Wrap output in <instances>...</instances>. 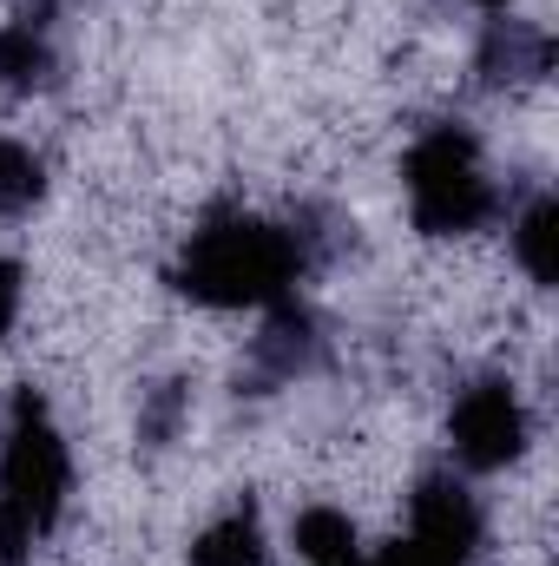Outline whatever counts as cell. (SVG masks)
<instances>
[{"label":"cell","instance_id":"1","mask_svg":"<svg viewBox=\"0 0 559 566\" xmlns=\"http://www.w3.org/2000/svg\"><path fill=\"white\" fill-rule=\"evenodd\" d=\"M309 271L296 231L264 224L251 211H211L191 244L178 251V271L171 283L191 296V303H211V310H244V303H283L296 277Z\"/></svg>","mask_w":559,"mask_h":566},{"label":"cell","instance_id":"2","mask_svg":"<svg viewBox=\"0 0 559 566\" xmlns=\"http://www.w3.org/2000/svg\"><path fill=\"white\" fill-rule=\"evenodd\" d=\"M409 211L428 238H461V231H481L494 211H500V191L481 165V145L467 126H434L409 145Z\"/></svg>","mask_w":559,"mask_h":566},{"label":"cell","instance_id":"3","mask_svg":"<svg viewBox=\"0 0 559 566\" xmlns=\"http://www.w3.org/2000/svg\"><path fill=\"white\" fill-rule=\"evenodd\" d=\"M66 488H73L66 441L46 416V402L33 389H20L13 409H7V441H0V501L20 507V521L33 534H53V521L66 507Z\"/></svg>","mask_w":559,"mask_h":566},{"label":"cell","instance_id":"4","mask_svg":"<svg viewBox=\"0 0 559 566\" xmlns=\"http://www.w3.org/2000/svg\"><path fill=\"white\" fill-rule=\"evenodd\" d=\"M447 441H454V454L474 474H494V468L520 461V448H527V409H520V396L500 376L461 389V402L447 416Z\"/></svg>","mask_w":559,"mask_h":566},{"label":"cell","instance_id":"5","mask_svg":"<svg viewBox=\"0 0 559 566\" xmlns=\"http://www.w3.org/2000/svg\"><path fill=\"white\" fill-rule=\"evenodd\" d=\"M409 514H415V534L409 541H421L428 554H441L447 566H474L481 560V507H474V494L454 481V474H421L415 494H409Z\"/></svg>","mask_w":559,"mask_h":566},{"label":"cell","instance_id":"6","mask_svg":"<svg viewBox=\"0 0 559 566\" xmlns=\"http://www.w3.org/2000/svg\"><path fill=\"white\" fill-rule=\"evenodd\" d=\"M323 363V323L303 310V303H271V323L251 336V389H283L296 376H309Z\"/></svg>","mask_w":559,"mask_h":566},{"label":"cell","instance_id":"7","mask_svg":"<svg viewBox=\"0 0 559 566\" xmlns=\"http://www.w3.org/2000/svg\"><path fill=\"white\" fill-rule=\"evenodd\" d=\"M474 73L481 86H534L553 73V33L534 20H487L481 46H474Z\"/></svg>","mask_w":559,"mask_h":566},{"label":"cell","instance_id":"8","mask_svg":"<svg viewBox=\"0 0 559 566\" xmlns=\"http://www.w3.org/2000/svg\"><path fill=\"white\" fill-rule=\"evenodd\" d=\"M53 80H60V53L46 46V27L7 20V27H0V86H13V93H46Z\"/></svg>","mask_w":559,"mask_h":566},{"label":"cell","instance_id":"9","mask_svg":"<svg viewBox=\"0 0 559 566\" xmlns=\"http://www.w3.org/2000/svg\"><path fill=\"white\" fill-rule=\"evenodd\" d=\"M191 566H271V547H264V527L251 507L224 514L218 527H204L191 541Z\"/></svg>","mask_w":559,"mask_h":566},{"label":"cell","instance_id":"10","mask_svg":"<svg viewBox=\"0 0 559 566\" xmlns=\"http://www.w3.org/2000/svg\"><path fill=\"white\" fill-rule=\"evenodd\" d=\"M514 258L527 264V277L540 283V290L559 283V205L553 198H534V205L520 211V224H514Z\"/></svg>","mask_w":559,"mask_h":566},{"label":"cell","instance_id":"11","mask_svg":"<svg viewBox=\"0 0 559 566\" xmlns=\"http://www.w3.org/2000/svg\"><path fill=\"white\" fill-rule=\"evenodd\" d=\"M296 554L309 566H356V521L336 514V507L296 514Z\"/></svg>","mask_w":559,"mask_h":566},{"label":"cell","instance_id":"12","mask_svg":"<svg viewBox=\"0 0 559 566\" xmlns=\"http://www.w3.org/2000/svg\"><path fill=\"white\" fill-rule=\"evenodd\" d=\"M40 191H46V165H40L20 139H0V218L33 211Z\"/></svg>","mask_w":559,"mask_h":566},{"label":"cell","instance_id":"13","mask_svg":"<svg viewBox=\"0 0 559 566\" xmlns=\"http://www.w3.org/2000/svg\"><path fill=\"white\" fill-rule=\"evenodd\" d=\"M184 409H191V389H184V382H158V389H145V402H139V441H145V448L178 441Z\"/></svg>","mask_w":559,"mask_h":566},{"label":"cell","instance_id":"14","mask_svg":"<svg viewBox=\"0 0 559 566\" xmlns=\"http://www.w3.org/2000/svg\"><path fill=\"white\" fill-rule=\"evenodd\" d=\"M33 541H40V534L20 521V507H7V501H0V566H20L27 554H33Z\"/></svg>","mask_w":559,"mask_h":566},{"label":"cell","instance_id":"15","mask_svg":"<svg viewBox=\"0 0 559 566\" xmlns=\"http://www.w3.org/2000/svg\"><path fill=\"white\" fill-rule=\"evenodd\" d=\"M13 316H20V264L0 258V336L13 329Z\"/></svg>","mask_w":559,"mask_h":566},{"label":"cell","instance_id":"16","mask_svg":"<svg viewBox=\"0 0 559 566\" xmlns=\"http://www.w3.org/2000/svg\"><path fill=\"white\" fill-rule=\"evenodd\" d=\"M376 566H447V560H441V554H428L421 541H402V547H389Z\"/></svg>","mask_w":559,"mask_h":566},{"label":"cell","instance_id":"17","mask_svg":"<svg viewBox=\"0 0 559 566\" xmlns=\"http://www.w3.org/2000/svg\"><path fill=\"white\" fill-rule=\"evenodd\" d=\"M467 7H487V13H500V7H507V0H467Z\"/></svg>","mask_w":559,"mask_h":566}]
</instances>
